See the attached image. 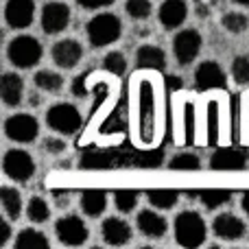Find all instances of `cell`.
Returning a JSON list of instances; mask_svg holds the SVG:
<instances>
[{
  "label": "cell",
  "instance_id": "30bf717a",
  "mask_svg": "<svg viewBox=\"0 0 249 249\" xmlns=\"http://www.w3.org/2000/svg\"><path fill=\"white\" fill-rule=\"evenodd\" d=\"M201 35H199L197 29H184L181 33L175 35L173 39V53H175V59L179 61L181 66H188L197 59L199 51H201Z\"/></svg>",
  "mask_w": 249,
  "mask_h": 249
},
{
  "label": "cell",
  "instance_id": "4dcf8cb0",
  "mask_svg": "<svg viewBox=\"0 0 249 249\" xmlns=\"http://www.w3.org/2000/svg\"><path fill=\"white\" fill-rule=\"evenodd\" d=\"M221 24H223V29L230 31L232 35H241L249 26V18L243 16V13H238V11H230L221 18Z\"/></svg>",
  "mask_w": 249,
  "mask_h": 249
},
{
  "label": "cell",
  "instance_id": "1f68e13d",
  "mask_svg": "<svg viewBox=\"0 0 249 249\" xmlns=\"http://www.w3.org/2000/svg\"><path fill=\"white\" fill-rule=\"evenodd\" d=\"M171 171H199L201 168V160L195 153H179L168 162Z\"/></svg>",
  "mask_w": 249,
  "mask_h": 249
},
{
  "label": "cell",
  "instance_id": "277c9868",
  "mask_svg": "<svg viewBox=\"0 0 249 249\" xmlns=\"http://www.w3.org/2000/svg\"><path fill=\"white\" fill-rule=\"evenodd\" d=\"M42 55H44L42 44L35 37H31V35H18L7 46L9 61H11L16 68H22V70H29V68H33V66H37Z\"/></svg>",
  "mask_w": 249,
  "mask_h": 249
},
{
  "label": "cell",
  "instance_id": "5b68a950",
  "mask_svg": "<svg viewBox=\"0 0 249 249\" xmlns=\"http://www.w3.org/2000/svg\"><path fill=\"white\" fill-rule=\"evenodd\" d=\"M46 124H48V129L61 133V136H72L83 124V116L74 105L57 103L46 112Z\"/></svg>",
  "mask_w": 249,
  "mask_h": 249
},
{
  "label": "cell",
  "instance_id": "3957f363",
  "mask_svg": "<svg viewBox=\"0 0 249 249\" xmlns=\"http://www.w3.org/2000/svg\"><path fill=\"white\" fill-rule=\"evenodd\" d=\"M206 221L201 219L199 212L186 210L179 212L175 219V241L181 247H201V243L206 241Z\"/></svg>",
  "mask_w": 249,
  "mask_h": 249
},
{
  "label": "cell",
  "instance_id": "83f0119b",
  "mask_svg": "<svg viewBox=\"0 0 249 249\" xmlns=\"http://www.w3.org/2000/svg\"><path fill=\"white\" fill-rule=\"evenodd\" d=\"M26 216L31 223H44L51 219V208L42 197H31L26 203Z\"/></svg>",
  "mask_w": 249,
  "mask_h": 249
},
{
  "label": "cell",
  "instance_id": "603a6c76",
  "mask_svg": "<svg viewBox=\"0 0 249 249\" xmlns=\"http://www.w3.org/2000/svg\"><path fill=\"white\" fill-rule=\"evenodd\" d=\"M0 203H2V210L7 214V219L18 221L22 214V197L16 188L11 186H2L0 188Z\"/></svg>",
  "mask_w": 249,
  "mask_h": 249
},
{
  "label": "cell",
  "instance_id": "f35d334b",
  "mask_svg": "<svg viewBox=\"0 0 249 249\" xmlns=\"http://www.w3.org/2000/svg\"><path fill=\"white\" fill-rule=\"evenodd\" d=\"M44 149L51 151L53 155L64 153V151H66V142L59 140V138H46V142H44Z\"/></svg>",
  "mask_w": 249,
  "mask_h": 249
},
{
  "label": "cell",
  "instance_id": "484cf974",
  "mask_svg": "<svg viewBox=\"0 0 249 249\" xmlns=\"http://www.w3.org/2000/svg\"><path fill=\"white\" fill-rule=\"evenodd\" d=\"M51 243H48L46 234L37 232V230H22L16 238V249H48Z\"/></svg>",
  "mask_w": 249,
  "mask_h": 249
},
{
  "label": "cell",
  "instance_id": "d590c367",
  "mask_svg": "<svg viewBox=\"0 0 249 249\" xmlns=\"http://www.w3.org/2000/svg\"><path fill=\"white\" fill-rule=\"evenodd\" d=\"M124 68H127V59H124L123 53H109V55H105L103 59V70L109 74H114V77H123Z\"/></svg>",
  "mask_w": 249,
  "mask_h": 249
},
{
  "label": "cell",
  "instance_id": "e575fe53",
  "mask_svg": "<svg viewBox=\"0 0 249 249\" xmlns=\"http://www.w3.org/2000/svg\"><path fill=\"white\" fill-rule=\"evenodd\" d=\"M219 101H212L210 103V112H208V142L210 144H216V142L221 140V121H219Z\"/></svg>",
  "mask_w": 249,
  "mask_h": 249
},
{
  "label": "cell",
  "instance_id": "ee69618b",
  "mask_svg": "<svg viewBox=\"0 0 249 249\" xmlns=\"http://www.w3.org/2000/svg\"><path fill=\"white\" fill-rule=\"evenodd\" d=\"M241 206H243V210H245V214L249 216V190H245V195H243Z\"/></svg>",
  "mask_w": 249,
  "mask_h": 249
},
{
  "label": "cell",
  "instance_id": "7402d4cb",
  "mask_svg": "<svg viewBox=\"0 0 249 249\" xmlns=\"http://www.w3.org/2000/svg\"><path fill=\"white\" fill-rule=\"evenodd\" d=\"M79 201H81L83 214L96 219V216H101L105 212V208H107V193H105V190H99V188L83 190Z\"/></svg>",
  "mask_w": 249,
  "mask_h": 249
},
{
  "label": "cell",
  "instance_id": "8fae6325",
  "mask_svg": "<svg viewBox=\"0 0 249 249\" xmlns=\"http://www.w3.org/2000/svg\"><path fill=\"white\" fill-rule=\"evenodd\" d=\"M35 18V2L33 0H7L4 4V22L7 26L20 31L33 24Z\"/></svg>",
  "mask_w": 249,
  "mask_h": 249
},
{
  "label": "cell",
  "instance_id": "ab89813d",
  "mask_svg": "<svg viewBox=\"0 0 249 249\" xmlns=\"http://www.w3.org/2000/svg\"><path fill=\"white\" fill-rule=\"evenodd\" d=\"M88 74H81L72 81V94L74 96H88Z\"/></svg>",
  "mask_w": 249,
  "mask_h": 249
},
{
  "label": "cell",
  "instance_id": "5bb4252c",
  "mask_svg": "<svg viewBox=\"0 0 249 249\" xmlns=\"http://www.w3.org/2000/svg\"><path fill=\"white\" fill-rule=\"evenodd\" d=\"M51 55H53V61H55L59 68L70 70V68H74V66L81 61L83 46L77 42V39L68 37V39H61V42H57L55 46H53Z\"/></svg>",
  "mask_w": 249,
  "mask_h": 249
},
{
  "label": "cell",
  "instance_id": "e0dca14e",
  "mask_svg": "<svg viewBox=\"0 0 249 249\" xmlns=\"http://www.w3.org/2000/svg\"><path fill=\"white\" fill-rule=\"evenodd\" d=\"M158 18L164 29L173 31L186 22V18H188V4H186V0H164L158 9Z\"/></svg>",
  "mask_w": 249,
  "mask_h": 249
},
{
  "label": "cell",
  "instance_id": "44dd1931",
  "mask_svg": "<svg viewBox=\"0 0 249 249\" xmlns=\"http://www.w3.org/2000/svg\"><path fill=\"white\" fill-rule=\"evenodd\" d=\"M136 223H138V230H140L144 236H149V238L164 236L166 230H168L166 219L160 216L158 212H153V210H142L140 214L136 216Z\"/></svg>",
  "mask_w": 249,
  "mask_h": 249
},
{
  "label": "cell",
  "instance_id": "f546056e",
  "mask_svg": "<svg viewBox=\"0 0 249 249\" xmlns=\"http://www.w3.org/2000/svg\"><path fill=\"white\" fill-rule=\"evenodd\" d=\"M138 199H140V193L138 190H129V188H121L114 193V203H116V210L121 212H131L133 208L138 206Z\"/></svg>",
  "mask_w": 249,
  "mask_h": 249
},
{
  "label": "cell",
  "instance_id": "ac0fdd59",
  "mask_svg": "<svg viewBox=\"0 0 249 249\" xmlns=\"http://www.w3.org/2000/svg\"><path fill=\"white\" fill-rule=\"evenodd\" d=\"M101 234H103V241L112 247H123L131 241V228L127 221L118 219V216L105 219L101 223Z\"/></svg>",
  "mask_w": 249,
  "mask_h": 249
},
{
  "label": "cell",
  "instance_id": "9a60e30c",
  "mask_svg": "<svg viewBox=\"0 0 249 249\" xmlns=\"http://www.w3.org/2000/svg\"><path fill=\"white\" fill-rule=\"evenodd\" d=\"M136 68L142 72H162L166 68V53L160 46L144 44L136 51Z\"/></svg>",
  "mask_w": 249,
  "mask_h": 249
},
{
  "label": "cell",
  "instance_id": "836d02e7",
  "mask_svg": "<svg viewBox=\"0 0 249 249\" xmlns=\"http://www.w3.org/2000/svg\"><path fill=\"white\" fill-rule=\"evenodd\" d=\"M124 11H127V16L131 20H149L151 11H153V4L149 0H127Z\"/></svg>",
  "mask_w": 249,
  "mask_h": 249
},
{
  "label": "cell",
  "instance_id": "d6986e66",
  "mask_svg": "<svg viewBox=\"0 0 249 249\" xmlns=\"http://www.w3.org/2000/svg\"><path fill=\"white\" fill-rule=\"evenodd\" d=\"M175 138L173 140L177 144H193L195 142V109L188 101H184L179 114H177V124H175Z\"/></svg>",
  "mask_w": 249,
  "mask_h": 249
},
{
  "label": "cell",
  "instance_id": "8992f818",
  "mask_svg": "<svg viewBox=\"0 0 249 249\" xmlns=\"http://www.w3.org/2000/svg\"><path fill=\"white\" fill-rule=\"evenodd\" d=\"M2 171L9 179L24 184L35 175V162L31 158V153H26V151L9 149L2 158Z\"/></svg>",
  "mask_w": 249,
  "mask_h": 249
},
{
  "label": "cell",
  "instance_id": "d4e9b609",
  "mask_svg": "<svg viewBox=\"0 0 249 249\" xmlns=\"http://www.w3.org/2000/svg\"><path fill=\"white\" fill-rule=\"evenodd\" d=\"M33 83H35V88H39L44 92L59 94L61 88H64V77L59 72H55V70H39V72H35Z\"/></svg>",
  "mask_w": 249,
  "mask_h": 249
},
{
  "label": "cell",
  "instance_id": "f1b7e54d",
  "mask_svg": "<svg viewBox=\"0 0 249 249\" xmlns=\"http://www.w3.org/2000/svg\"><path fill=\"white\" fill-rule=\"evenodd\" d=\"M79 166L88 168V171H103V168L112 166V155H109V153H101V151H94V153H83Z\"/></svg>",
  "mask_w": 249,
  "mask_h": 249
},
{
  "label": "cell",
  "instance_id": "8d00e7d4",
  "mask_svg": "<svg viewBox=\"0 0 249 249\" xmlns=\"http://www.w3.org/2000/svg\"><path fill=\"white\" fill-rule=\"evenodd\" d=\"M232 79L238 86H247L249 83V57L247 55H238L232 61Z\"/></svg>",
  "mask_w": 249,
  "mask_h": 249
},
{
  "label": "cell",
  "instance_id": "cb8c5ba5",
  "mask_svg": "<svg viewBox=\"0 0 249 249\" xmlns=\"http://www.w3.org/2000/svg\"><path fill=\"white\" fill-rule=\"evenodd\" d=\"M146 201L153 208H160V210H171L179 201V193L171 188H151L146 190Z\"/></svg>",
  "mask_w": 249,
  "mask_h": 249
},
{
  "label": "cell",
  "instance_id": "74e56055",
  "mask_svg": "<svg viewBox=\"0 0 249 249\" xmlns=\"http://www.w3.org/2000/svg\"><path fill=\"white\" fill-rule=\"evenodd\" d=\"M241 138L243 142L249 144V96L247 99L243 96V103H241Z\"/></svg>",
  "mask_w": 249,
  "mask_h": 249
},
{
  "label": "cell",
  "instance_id": "6da1fadb",
  "mask_svg": "<svg viewBox=\"0 0 249 249\" xmlns=\"http://www.w3.org/2000/svg\"><path fill=\"white\" fill-rule=\"evenodd\" d=\"M131 140L136 146L153 149L160 140V88L151 77L136 74L131 83Z\"/></svg>",
  "mask_w": 249,
  "mask_h": 249
},
{
  "label": "cell",
  "instance_id": "2e32d148",
  "mask_svg": "<svg viewBox=\"0 0 249 249\" xmlns=\"http://www.w3.org/2000/svg\"><path fill=\"white\" fill-rule=\"evenodd\" d=\"M245 221L238 219L232 212H223L212 221V232L223 241H238V238L245 236Z\"/></svg>",
  "mask_w": 249,
  "mask_h": 249
},
{
  "label": "cell",
  "instance_id": "4316f807",
  "mask_svg": "<svg viewBox=\"0 0 249 249\" xmlns=\"http://www.w3.org/2000/svg\"><path fill=\"white\" fill-rule=\"evenodd\" d=\"M232 199V190L225 188H210V190H199V201L208 208V210H216L223 203H228Z\"/></svg>",
  "mask_w": 249,
  "mask_h": 249
},
{
  "label": "cell",
  "instance_id": "4fadbf2b",
  "mask_svg": "<svg viewBox=\"0 0 249 249\" xmlns=\"http://www.w3.org/2000/svg\"><path fill=\"white\" fill-rule=\"evenodd\" d=\"M249 162L247 151L234 149V146H223L216 149L214 155L210 158V168L212 171H243Z\"/></svg>",
  "mask_w": 249,
  "mask_h": 249
},
{
  "label": "cell",
  "instance_id": "ba28073f",
  "mask_svg": "<svg viewBox=\"0 0 249 249\" xmlns=\"http://www.w3.org/2000/svg\"><path fill=\"white\" fill-rule=\"evenodd\" d=\"M55 234H57V238H59V243H64L66 247H79L88 241L90 230L83 223L81 216L68 214V216H61L55 223Z\"/></svg>",
  "mask_w": 249,
  "mask_h": 249
},
{
  "label": "cell",
  "instance_id": "f6af8a7d",
  "mask_svg": "<svg viewBox=\"0 0 249 249\" xmlns=\"http://www.w3.org/2000/svg\"><path fill=\"white\" fill-rule=\"evenodd\" d=\"M29 105H31V107H37V105H39V96L35 94V92L29 96Z\"/></svg>",
  "mask_w": 249,
  "mask_h": 249
},
{
  "label": "cell",
  "instance_id": "d6a6232c",
  "mask_svg": "<svg viewBox=\"0 0 249 249\" xmlns=\"http://www.w3.org/2000/svg\"><path fill=\"white\" fill-rule=\"evenodd\" d=\"M162 162H164L162 149H146L133 158V164L140 168H158V166H162Z\"/></svg>",
  "mask_w": 249,
  "mask_h": 249
},
{
  "label": "cell",
  "instance_id": "7bdbcfd3",
  "mask_svg": "<svg viewBox=\"0 0 249 249\" xmlns=\"http://www.w3.org/2000/svg\"><path fill=\"white\" fill-rule=\"evenodd\" d=\"M9 236H11V228H9L7 221H0V247L7 245Z\"/></svg>",
  "mask_w": 249,
  "mask_h": 249
},
{
  "label": "cell",
  "instance_id": "b9f144b4",
  "mask_svg": "<svg viewBox=\"0 0 249 249\" xmlns=\"http://www.w3.org/2000/svg\"><path fill=\"white\" fill-rule=\"evenodd\" d=\"M166 88L171 92H181V88H184V81H181V77L168 74V77H166Z\"/></svg>",
  "mask_w": 249,
  "mask_h": 249
},
{
  "label": "cell",
  "instance_id": "bcb514c9",
  "mask_svg": "<svg viewBox=\"0 0 249 249\" xmlns=\"http://www.w3.org/2000/svg\"><path fill=\"white\" fill-rule=\"evenodd\" d=\"M234 4H241V7H249V0H232Z\"/></svg>",
  "mask_w": 249,
  "mask_h": 249
},
{
  "label": "cell",
  "instance_id": "7a4b0ae2",
  "mask_svg": "<svg viewBox=\"0 0 249 249\" xmlns=\"http://www.w3.org/2000/svg\"><path fill=\"white\" fill-rule=\"evenodd\" d=\"M86 31H88V39H90L92 46L103 48L121 39L123 22L114 13H99V16H94L86 24Z\"/></svg>",
  "mask_w": 249,
  "mask_h": 249
},
{
  "label": "cell",
  "instance_id": "7c38bea8",
  "mask_svg": "<svg viewBox=\"0 0 249 249\" xmlns=\"http://www.w3.org/2000/svg\"><path fill=\"white\" fill-rule=\"evenodd\" d=\"M195 86L199 92H212L225 88V72L216 61H201L195 70Z\"/></svg>",
  "mask_w": 249,
  "mask_h": 249
},
{
  "label": "cell",
  "instance_id": "ffe728a7",
  "mask_svg": "<svg viewBox=\"0 0 249 249\" xmlns=\"http://www.w3.org/2000/svg\"><path fill=\"white\" fill-rule=\"evenodd\" d=\"M0 96H2V103L7 107L20 105L22 96H24V81L16 72H4L0 79Z\"/></svg>",
  "mask_w": 249,
  "mask_h": 249
},
{
  "label": "cell",
  "instance_id": "9c48e42d",
  "mask_svg": "<svg viewBox=\"0 0 249 249\" xmlns=\"http://www.w3.org/2000/svg\"><path fill=\"white\" fill-rule=\"evenodd\" d=\"M39 24L46 35H57L61 31L68 29L70 24V7L66 2H46L42 7V16H39Z\"/></svg>",
  "mask_w": 249,
  "mask_h": 249
},
{
  "label": "cell",
  "instance_id": "52a82bcc",
  "mask_svg": "<svg viewBox=\"0 0 249 249\" xmlns=\"http://www.w3.org/2000/svg\"><path fill=\"white\" fill-rule=\"evenodd\" d=\"M39 133V123L31 114H13L4 121V136L13 142H22L29 144L37 138Z\"/></svg>",
  "mask_w": 249,
  "mask_h": 249
},
{
  "label": "cell",
  "instance_id": "60d3db41",
  "mask_svg": "<svg viewBox=\"0 0 249 249\" xmlns=\"http://www.w3.org/2000/svg\"><path fill=\"white\" fill-rule=\"evenodd\" d=\"M74 2L83 9H101V7H109V4H114V0H74Z\"/></svg>",
  "mask_w": 249,
  "mask_h": 249
}]
</instances>
